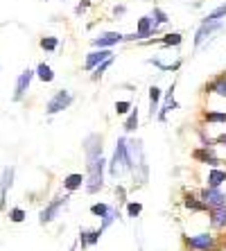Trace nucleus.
Returning <instances> with one entry per match:
<instances>
[{
    "mask_svg": "<svg viewBox=\"0 0 226 251\" xmlns=\"http://www.w3.org/2000/svg\"><path fill=\"white\" fill-rule=\"evenodd\" d=\"M86 156H88V193H98L104 188V158H102V138L98 134L86 138Z\"/></svg>",
    "mask_w": 226,
    "mask_h": 251,
    "instance_id": "1",
    "label": "nucleus"
},
{
    "mask_svg": "<svg viewBox=\"0 0 226 251\" xmlns=\"http://www.w3.org/2000/svg\"><path fill=\"white\" fill-rule=\"evenodd\" d=\"M125 170H131V158L127 152V138H120L113 152V161H111V176H120Z\"/></svg>",
    "mask_w": 226,
    "mask_h": 251,
    "instance_id": "2",
    "label": "nucleus"
},
{
    "mask_svg": "<svg viewBox=\"0 0 226 251\" xmlns=\"http://www.w3.org/2000/svg\"><path fill=\"white\" fill-rule=\"evenodd\" d=\"M73 104V95L68 93V91H57V95H54L50 102H48V106H46V111L50 113V116H54V113H59V111H64V109H68V106Z\"/></svg>",
    "mask_w": 226,
    "mask_h": 251,
    "instance_id": "3",
    "label": "nucleus"
},
{
    "mask_svg": "<svg viewBox=\"0 0 226 251\" xmlns=\"http://www.w3.org/2000/svg\"><path fill=\"white\" fill-rule=\"evenodd\" d=\"M66 204H68V197H57V199H54V201H52V204H50V206H46V208L41 210L39 222H41V224H50V222H52V220H54V217L59 215V210L64 208Z\"/></svg>",
    "mask_w": 226,
    "mask_h": 251,
    "instance_id": "4",
    "label": "nucleus"
},
{
    "mask_svg": "<svg viewBox=\"0 0 226 251\" xmlns=\"http://www.w3.org/2000/svg\"><path fill=\"white\" fill-rule=\"evenodd\" d=\"M14 183V165L2 170V176H0V210L5 208V199H7V193Z\"/></svg>",
    "mask_w": 226,
    "mask_h": 251,
    "instance_id": "5",
    "label": "nucleus"
},
{
    "mask_svg": "<svg viewBox=\"0 0 226 251\" xmlns=\"http://www.w3.org/2000/svg\"><path fill=\"white\" fill-rule=\"evenodd\" d=\"M186 242H188V247H190V249H197V251H208L210 247L215 245L213 235H208V233H199V235H192V238L188 235Z\"/></svg>",
    "mask_w": 226,
    "mask_h": 251,
    "instance_id": "6",
    "label": "nucleus"
},
{
    "mask_svg": "<svg viewBox=\"0 0 226 251\" xmlns=\"http://www.w3.org/2000/svg\"><path fill=\"white\" fill-rule=\"evenodd\" d=\"M32 77H34V73L32 70H23L21 75H18V79H16V93H14V100H23V95L27 93V88H29V82H32Z\"/></svg>",
    "mask_w": 226,
    "mask_h": 251,
    "instance_id": "7",
    "label": "nucleus"
},
{
    "mask_svg": "<svg viewBox=\"0 0 226 251\" xmlns=\"http://www.w3.org/2000/svg\"><path fill=\"white\" fill-rule=\"evenodd\" d=\"M154 29H156V25H154L151 16H143V18L138 21V29H136V34L125 36V39H145V36H150Z\"/></svg>",
    "mask_w": 226,
    "mask_h": 251,
    "instance_id": "8",
    "label": "nucleus"
},
{
    "mask_svg": "<svg viewBox=\"0 0 226 251\" xmlns=\"http://www.w3.org/2000/svg\"><path fill=\"white\" fill-rule=\"evenodd\" d=\"M201 199H203V204L206 206H210V208H217V206H222L224 204V195L217 190V188H206L201 193Z\"/></svg>",
    "mask_w": 226,
    "mask_h": 251,
    "instance_id": "9",
    "label": "nucleus"
},
{
    "mask_svg": "<svg viewBox=\"0 0 226 251\" xmlns=\"http://www.w3.org/2000/svg\"><path fill=\"white\" fill-rule=\"evenodd\" d=\"M111 54H113V52H111L109 48H100V50L91 52V54L86 57V70H93L95 66H100L102 61H104V59H109Z\"/></svg>",
    "mask_w": 226,
    "mask_h": 251,
    "instance_id": "10",
    "label": "nucleus"
},
{
    "mask_svg": "<svg viewBox=\"0 0 226 251\" xmlns=\"http://www.w3.org/2000/svg\"><path fill=\"white\" fill-rule=\"evenodd\" d=\"M125 36L118 34V32H106V34H102L100 39H93V46L95 48H111L116 46V43H120Z\"/></svg>",
    "mask_w": 226,
    "mask_h": 251,
    "instance_id": "11",
    "label": "nucleus"
},
{
    "mask_svg": "<svg viewBox=\"0 0 226 251\" xmlns=\"http://www.w3.org/2000/svg\"><path fill=\"white\" fill-rule=\"evenodd\" d=\"M215 29H222V23H220V21H213V23H201V27H199V32H197V36H195V43H197V46H201L203 39H208V36L213 34Z\"/></svg>",
    "mask_w": 226,
    "mask_h": 251,
    "instance_id": "12",
    "label": "nucleus"
},
{
    "mask_svg": "<svg viewBox=\"0 0 226 251\" xmlns=\"http://www.w3.org/2000/svg\"><path fill=\"white\" fill-rule=\"evenodd\" d=\"M100 235H102V231H100V228H95V231H86V228H81V233H79L81 247L98 245V242H100Z\"/></svg>",
    "mask_w": 226,
    "mask_h": 251,
    "instance_id": "13",
    "label": "nucleus"
},
{
    "mask_svg": "<svg viewBox=\"0 0 226 251\" xmlns=\"http://www.w3.org/2000/svg\"><path fill=\"white\" fill-rule=\"evenodd\" d=\"M210 222H213V226H226V206H217V208H213V217H210Z\"/></svg>",
    "mask_w": 226,
    "mask_h": 251,
    "instance_id": "14",
    "label": "nucleus"
},
{
    "mask_svg": "<svg viewBox=\"0 0 226 251\" xmlns=\"http://www.w3.org/2000/svg\"><path fill=\"white\" fill-rule=\"evenodd\" d=\"M224 181H226V172H224V170H213V172L208 175V186L210 188H220Z\"/></svg>",
    "mask_w": 226,
    "mask_h": 251,
    "instance_id": "15",
    "label": "nucleus"
},
{
    "mask_svg": "<svg viewBox=\"0 0 226 251\" xmlns=\"http://www.w3.org/2000/svg\"><path fill=\"white\" fill-rule=\"evenodd\" d=\"M195 158L197 161H201V163H208V165H217L220 161H217V156H215L213 152H208V150H197L195 152Z\"/></svg>",
    "mask_w": 226,
    "mask_h": 251,
    "instance_id": "16",
    "label": "nucleus"
},
{
    "mask_svg": "<svg viewBox=\"0 0 226 251\" xmlns=\"http://www.w3.org/2000/svg\"><path fill=\"white\" fill-rule=\"evenodd\" d=\"M84 181H86V179H84L81 175H68L64 179V186L68 188V190H77V188H81V183Z\"/></svg>",
    "mask_w": 226,
    "mask_h": 251,
    "instance_id": "17",
    "label": "nucleus"
},
{
    "mask_svg": "<svg viewBox=\"0 0 226 251\" xmlns=\"http://www.w3.org/2000/svg\"><path fill=\"white\" fill-rule=\"evenodd\" d=\"M208 91H213V93H217V95H222V98H226V75L217 77V79H215V82L208 86Z\"/></svg>",
    "mask_w": 226,
    "mask_h": 251,
    "instance_id": "18",
    "label": "nucleus"
},
{
    "mask_svg": "<svg viewBox=\"0 0 226 251\" xmlns=\"http://www.w3.org/2000/svg\"><path fill=\"white\" fill-rule=\"evenodd\" d=\"M36 75H39L41 82H52V79H54V73H52V68H50L48 64H39V68H36Z\"/></svg>",
    "mask_w": 226,
    "mask_h": 251,
    "instance_id": "19",
    "label": "nucleus"
},
{
    "mask_svg": "<svg viewBox=\"0 0 226 251\" xmlns=\"http://www.w3.org/2000/svg\"><path fill=\"white\" fill-rule=\"evenodd\" d=\"M158 100H161V88H158V86H151L150 88V104H151L150 116L151 118H154V111L158 109Z\"/></svg>",
    "mask_w": 226,
    "mask_h": 251,
    "instance_id": "20",
    "label": "nucleus"
},
{
    "mask_svg": "<svg viewBox=\"0 0 226 251\" xmlns=\"http://www.w3.org/2000/svg\"><path fill=\"white\" fill-rule=\"evenodd\" d=\"M116 217H118V210H113V208H109V210H106V215L102 217V224H100V231L104 233L106 228H109L111 224L116 222Z\"/></svg>",
    "mask_w": 226,
    "mask_h": 251,
    "instance_id": "21",
    "label": "nucleus"
},
{
    "mask_svg": "<svg viewBox=\"0 0 226 251\" xmlns=\"http://www.w3.org/2000/svg\"><path fill=\"white\" fill-rule=\"evenodd\" d=\"M222 18H226V2L224 5H220L215 12H210L208 16L203 18V23H213V21H222Z\"/></svg>",
    "mask_w": 226,
    "mask_h": 251,
    "instance_id": "22",
    "label": "nucleus"
},
{
    "mask_svg": "<svg viewBox=\"0 0 226 251\" xmlns=\"http://www.w3.org/2000/svg\"><path fill=\"white\" fill-rule=\"evenodd\" d=\"M136 127H138V109H133V111L129 113L127 123H125V129H127V131H133Z\"/></svg>",
    "mask_w": 226,
    "mask_h": 251,
    "instance_id": "23",
    "label": "nucleus"
},
{
    "mask_svg": "<svg viewBox=\"0 0 226 251\" xmlns=\"http://www.w3.org/2000/svg\"><path fill=\"white\" fill-rule=\"evenodd\" d=\"M172 91H174V86L170 88V93H168V102H165V106H163V111L158 113V118H161V120H165V116H168L170 109H174V106H176V102L172 100Z\"/></svg>",
    "mask_w": 226,
    "mask_h": 251,
    "instance_id": "24",
    "label": "nucleus"
},
{
    "mask_svg": "<svg viewBox=\"0 0 226 251\" xmlns=\"http://www.w3.org/2000/svg\"><path fill=\"white\" fill-rule=\"evenodd\" d=\"M151 21H154V25H163V23H168V14L163 12V9H154L151 12Z\"/></svg>",
    "mask_w": 226,
    "mask_h": 251,
    "instance_id": "25",
    "label": "nucleus"
},
{
    "mask_svg": "<svg viewBox=\"0 0 226 251\" xmlns=\"http://www.w3.org/2000/svg\"><path fill=\"white\" fill-rule=\"evenodd\" d=\"M9 220H12L14 224H21L25 220V210L18 208V206H16V208H12V210H9Z\"/></svg>",
    "mask_w": 226,
    "mask_h": 251,
    "instance_id": "26",
    "label": "nucleus"
},
{
    "mask_svg": "<svg viewBox=\"0 0 226 251\" xmlns=\"http://www.w3.org/2000/svg\"><path fill=\"white\" fill-rule=\"evenodd\" d=\"M111 61H113V59H104V61H102V64H100V66H95V73H93V79H100V77H102V75H104V70L106 68H109V66H111Z\"/></svg>",
    "mask_w": 226,
    "mask_h": 251,
    "instance_id": "27",
    "label": "nucleus"
},
{
    "mask_svg": "<svg viewBox=\"0 0 226 251\" xmlns=\"http://www.w3.org/2000/svg\"><path fill=\"white\" fill-rule=\"evenodd\" d=\"M57 39H54V36H46V39H41V48H43V50H54V48H57Z\"/></svg>",
    "mask_w": 226,
    "mask_h": 251,
    "instance_id": "28",
    "label": "nucleus"
},
{
    "mask_svg": "<svg viewBox=\"0 0 226 251\" xmlns=\"http://www.w3.org/2000/svg\"><path fill=\"white\" fill-rule=\"evenodd\" d=\"M163 46H179L181 43V34H168L165 39H161Z\"/></svg>",
    "mask_w": 226,
    "mask_h": 251,
    "instance_id": "29",
    "label": "nucleus"
},
{
    "mask_svg": "<svg viewBox=\"0 0 226 251\" xmlns=\"http://www.w3.org/2000/svg\"><path fill=\"white\" fill-rule=\"evenodd\" d=\"M106 210H109V206L106 204H93L91 206V213H93V215H100V217H104Z\"/></svg>",
    "mask_w": 226,
    "mask_h": 251,
    "instance_id": "30",
    "label": "nucleus"
},
{
    "mask_svg": "<svg viewBox=\"0 0 226 251\" xmlns=\"http://www.w3.org/2000/svg\"><path fill=\"white\" fill-rule=\"evenodd\" d=\"M208 123H226V113H206Z\"/></svg>",
    "mask_w": 226,
    "mask_h": 251,
    "instance_id": "31",
    "label": "nucleus"
},
{
    "mask_svg": "<svg viewBox=\"0 0 226 251\" xmlns=\"http://www.w3.org/2000/svg\"><path fill=\"white\" fill-rule=\"evenodd\" d=\"M186 206H188V208H192V210H203V208H208L206 204H199V201H195L192 197L186 199Z\"/></svg>",
    "mask_w": 226,
    "mask_h": 251,
    "instance_id": "32",
    "label": "nucleus"
},
{
    "mask_svg": "<svg viewBox=\"0 0 226 251\" xmlns=\"http://www.w3.org/2000/svg\"><path fill=\"white\" fill-rule=\"evenodd\" d=\"M129 109H131V102H116V113H127Z\"/></svg>",
    "mask_w": 226,
    "mask_h": 251,
    "instance_id": "33",
    "label": "nucleus"
},
{
    "mask_svg": "<svg viewBox=\"0 0 226 251\" xmlns=\"http://www.w3.org/2000/svg\"><path fill=\"white\" fill-rule=\"evenodd\" d=\"M140 210H143V206H140V204H129V206H127V213H129L131 217L140 215Z\"/></svg>",
    "mask_w": 226,
    "mask_h": 251,
    "instance_id": "34",
    "label": "nucleus"
},
{
    "mask_svg": "<svg viewBox=\"0 0 226 251\" xmlns=\"http://www.w3.org/2000/svg\"><path fill=\"white\" fill-rule=\"evenodd\" d=\"M86 7H88V0H84V2H81V5L77 7V14H81V12H84V9H86Z\"/></svg>",
    "mask_w": 226,
    "mask_h": 251,
    "instance_id": "35",
    "label": "nucleus"
},
{
    "mask_svg": "<svg viewBox=\"0 0 226 251\" xmlns=\"http://www.w3.org/2000/svg\"><path fill=\"white\" fill-rule=\"evenodd\" d=\"M217 143H220V145H226V134L217 136Z\"/></svg>",
    "mask_w": 226,
    "mask_h": 251,
    "instance_id": "36",
    "label": "nucleus"
},
{
    "mask_svg": "<svg viewBox=\"0 0 226 251\" xmlns=\"http://www.w3.org/2000/svg\"><path fill=\"white\" fill-rule=\"evenodd\" d=\"M70 251H75V247H73V249H70Z\"/></svg>",
    "mask_w": 226,
    "mask_h": 251,
    "instance_id": "37",
    "label": "nucleus"
}]
</instances>
